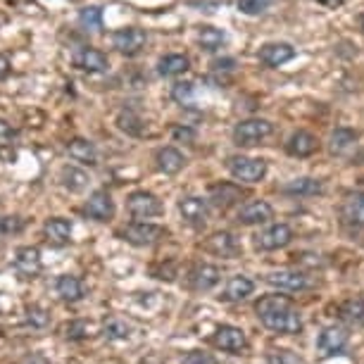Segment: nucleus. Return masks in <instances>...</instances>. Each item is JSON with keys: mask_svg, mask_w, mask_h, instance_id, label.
Instances as JSON below:
<instances>
[{"mask_svg": "<svg viewBox=\"0 0 364 364\" xmlns=\"http://www.w3.org/2000/svg\"><path fill=\"white\" fill-rule=\"evenodd\" d=\"M188 58L181 53H171V55H164V58L157 63V74L160 77H178V74L188 72Z\"/></svg>", "mask_w": 364, "mask_h": 364, "instance_id": "obj_28", "label": "nucleus"}, {"mask_svg": "<svg viewBox=\"0 0 364 364\" xmlns=\"http://www.w3.org/2000/svg\"><path fill=\"white\" fill-rule=\"evenodd\" d=\"M274 134V124L267 119H245L236 124L233 129V143L236 146H243V148H250V146H257L259 141L269 139Z\"/></svg>", "mask_w": 364, "mask_h": 364, "instance_id": "obj_3", "label": "nucleus"}, {"mask_svg": "<svg viewBox=\"0 0 364 364\" xmlns=\"http://www.w3.org/2000/svg\"><path fill=\"white\" fill-rule=\"evenodd\" d=\"M24 321H26V324H29L31 328H43V326H48V321H50V317H48V310H43V307L31 305V307H26Z\"/></svg>", "mask_w": 364, "mask_h": 364, "instance_id": "obj_36", "label": "nucleus"}, {"mask_svg": "<svg viewBox=\"0 0 364 364\" xmlns=\"http://www.w3.org/2000/svg\"><path fill=\"white\" fill-rule=\"evenodd\" d=\"M67 153H70L72 160L84 162V164H98V150L91 141L86 139H74L67 143Z\"/></svg>", "mask_w": 364, "mask_h": 364, "instance_id": "obj_27", "label": "nucleus"}, {"mask_svg": "<svg viewBox=\"0 0 364 364\" xmlns=\"http://www.w3.org/2000/svg\"><path fill=\"white\" fill-rule=\"evenodd\" d=\"M355 164H364V153H360V155H355Z\"/></svg>", "mask_w": 364, "mask_h": 364, "instance_id": "obj_46", "label": "nucleus"}, {"mask_svg": "<svg viewBox=\"0 0 364 364\" xmlns=\"http://www.w3.org/2000/svg\"><path fill=\"white\" fill-rule=\"evenodd\" d=\"M178 212H181V219L196 229L208 224V217H210V203L203 200L198 196H188L183 200H178Z\"/></svg>", "mask_w": 364, "mask_h": 364, "instance_id": "obj_8", "label": "nucleus"}, {"mask_svg": "<svg viewBox=\"0 0 364 364\" xmlns=\"http://www.w3.org/2000/svg\"><path fill=\"white\" fill-rule=\"evenodd\" d=\"M88 331H91V324H86V321H72L65 328L67 338H86V336H91Z\"/></svg>", "mask_w": 364, "mask_h": 364, "instance_id": "obj_41", "label": "nucleus"}, {"mask_svg": "<svg viewBox=\"0 0 364 364\" xmlns=\"http://www.w3.org/2000/svg\"><path fill=\"white\" fill-rule=\"evenodd\" d=\"M155 164H157V169L164 171V174H178V171L183 169V164H186V157L178 153L176 148L167 146L155 153Z\"/></svg>", "mask_w": 364, "mask_h": 364, "instance_id": "obj_24", "label": "nucleus"}, {"mask_svg": "<svg viewBox=\"0 0 364 364\" xmlns=\"http://www.w3.org/2000/svg\"><path fill=\"white\" fill-rule=\"evenodd\" d=\"M117 124H119L122 132H127V134H132V136H143V134H146V127H143V122L134 112H122L119 117H117Z\"/></svg>", "mask_w": 364, "mask_h": 364, "instance_id": "obj_34", "label": "nucleus"}, {"mask_svg": "<svg viewBox=\"0 0 364 364\" xmlns=\"http://www.w3.org/2000/svg\"><path fill=\"white\" fill-rule=\"evenodd\" d=\"M357 139H360V136H357V132H353V129H346V127L336 129L331 134V139H328V153L346 155L350 148H355Z\"/></svg>", "mask_w": 364, "mask_h": 364, "instance_id": "obj_29", "label": "nucleus"}, {"mask_svg": "<svg viewBox=\"0 0 364 364\" xmlns=\"http://www.w3.org/2000/svg\"><path fill=\"white\" fill-rule=\"evenodd\" d=\"M317 3H321V5H326V8H336V5H341L343 0H317Z\"/></svg>", "mask_w": 364, "mask_h": 364, "instance_id": "obj_45", "label": "nucleus"}, {"mask_svg": "<svg viewBox=\"0 0 364 364\" xmlns=\"http://www.w3.org/2000/svg\"><path fill=\"white\" fill-rule=\"evenodd\" d=\"M15 267L19 274H24V277H36L41 272V252L38 248H33V245H26V248H19L17 255H15Z\"/></svg>", "mask_w": 364, "mask_h": 364, "instance_id": "obj_23", "label": "nucleus"}, {"mask_svg": "<svg viewBox=\"0 0 364 364\" xmlns=\"http://www.w3.org/2000/svg\"><path fill=\"white\" fill-rule=\"evenodd\" d=\"M86 217L95 219V222H107V219L114 217V203H112V196L107 191H95V193L88 198L86 203Z\"/></svg>", "mask_w": 364, "mask_h": 364, "instance_id": "obj_15", "label": "nucleus"}, {"mask_svg": "<svg viewBox=\"0 0 364 364\" xmlns=\"http://www.w3.org/2000/svg\"><path fill=\"white\" fill-rule=\"evenodd\" d=\"M70 3H79V0H70Z\"/></svg>", "mask_w": 364, "mask_h": 364, "instance_id": "obj_47", "label": "nucleus"}, {"mask_svg": "<svg viewBox=\"0 0 364 364\" xmlns=\"http://www.w3.org/2000/svg\"><path fill=\"white\" fill-rule=\"evenodd\" d=\"M119 236L132 245H139V248H148V245H155L167 236V229L157 224H150V222H134L124 226L119 231Z\"/></svg>", "mask_w": 364, "mask_h": 364, "instance_id": "obj_4", "label": "nucleus"}, {"mask_svg": "<svg viewBox=\"0 0 364 364\" xmlns=\"http://www.w3.org/2000/svg\"><path fill=\"white\" fill-rule=\"evenodd\" d=\"M274 217V208L267 200H250L238 210L236 222L243 226H255V224H267Z\"/></svg>", "mask_w": 364, "mask_h": 364, "instance_id": "obj_11", "label": "nucleus"}, {"mask_svg": "<svg viewBox=\"0 0 364 364\" xmlns=\"http://www.w3.org/2000/svg\"><path fill=\"white\" fill-rule=\"evenodd\" d=\"M348 341H350V333L343 326H326L324 331L319 333L317 348L324 355H338L348 348Z\"/></svg>", "mask_w": 364, "mask_h": 364, "instance_id": "obj_12", "label": "nucleus"}, {"mask_svg": "<svg viewBox=\"0 0 364 364\" xmlns=\"http://www.w3.org/2000/svg\"><path fill=\"white\" fill-rule=\"evenodd\" d=\"M174 139H176V141L193 143V141H196V134H193V129H188V127H176V129H174Z\"/></svg>", "mask_w": 364, "mask_h": 364, "instance_id": "obj_43", "label": "nucleus"}, {"mask_svg": "<svg viewBox=\"0 0 364 364\" xmlns=\"http://www.w3.org/2000/svg\"><path fill=\"white\" fill-rule=\"evenodd\" d=\"M219 281H222V272L215 264H196L188 272V286L193 291H212Z\"/></svg>", "mask_w": 364, "mask_h": 364, "instance_id": "obj_13", "label": "nucleus"}, {"mask_svg": "<svg viewBox=\"0 0 364 364\" xmlns=\"http://www.w3.org/2000/svg\"><path fill=\"white\" fill-rule=\"evenodd\" d=\"M295 58V48L291 43H267L259 48V63L267 67H279Z\"/></svg>", "mask_w": 364, "mask_h": 364, "instance_id": "obj_18", "label": "nucleus"}, {"mask_svg": "<svg viewBox=\"0 0 364 364\" xmlns=\"http://www.w3.org/2000/svg\"><path fill=\"white\" fill-rule=\"evenodd\" d=\"M245 196V191L236 186V183H217L210 191V203L215 205L217 210H229L231 205H236L240 198Z\"/></svg>", "mask_w": 364, "mask_h": 364, "instance_id": "obj_17", "label": "nucleus"}, {"mask_svg": "<svg viewBox=\"0 0 364 364\" xmlns=\"http://www.w3.org/2000/svg\"><path fill=\"white\" fill-rule=\"evenodd\" d=\"M255 291V284H252V279L243 277V274H236V277L229 279V284H226L224 293H222V300L226 302H240L245 300L248 295H252Z\"/></svg>", "mask_w": 364, "mask_h": 364, "instance_id": "obj_21", "label": "nucleus"}, {"mask_svg": "<svg viewBox=\"0 0 364 364\" xmlns=\"http://www.w3.org/2000/svg\"><path fill=\"white\" fill-rule=\"evenodd\" d=\"M24 222L19 217H0V236H10V233L22 231Z\"/></svg>", "mask_w": 364, "mask_h": 364, "instance_id": "obj_40", "label": "nucleus"}, {"mask_svg": "<svg viewBox=\"0 0 364 364\" xmlns=\"http://www.w3.org/2000/svg\"><path fill=\"white\" fill-rule=\"evenodd\" d=\"M257 319L274 333L293 336L302 331V317L295 305L284 295H264L255 305Z\"/></svg>", "mask_w": 364, "mask_h": 364, "instance_id": "obj_1", "label": "nucleus"}, {"mask_svg": "<svg viewBox=\"0 0 364 364\" xmlns=\"http://www.w3.org/2000/svg\"><path fill=\"white\" fill-rule=\"evenodd\" d=\"M43 231H46V238L50 240L53 245H67L72 238V222L63 217H53L46 222Z\"/></svg>", "mask_w": 364, "mask_h": 364, "instance_id": "obj_25", "label": "nucleus"}, {"mask_svg": "<svg viewBox=\"0 0 364 364\" xmlns=\"http://www.w3.org/2000/svg\"><path fill=\"white\" fill-rule=\"evenodd\" d=\"M193 91H196L193 84H174V88H171V98L176 102H181V105H188V102L193 100Z\"/></svg>", "mask_w": 364, "mask_h": 364, "instance_id": "obj_39", "label": "nucleus"}, {"mask_svg": "<svg viewBox=\"0 0 364 364\" xmlns=\"http://www.w3.org/2000/svg\"><path fill=\"white\" fill-rule=\"evenodd\" d=\"M79 24L84 26V29H88V31H98L100 26H102V10L95 8V5H91V8H86V10H81Z\"/></svg>", "mask_w": 364, "mask_h": 364, "instance_id": "obj_35", "label": "nucleus"}, {"mask_svg": "<svg viewBox=\"0 0 364 364\" xmlns=\"http://www.w3.org/2000/svg\"><path fill=\"white\" fill-rule=\"evenodd\" d=\"M127 208L129 212H132V217L134 219H153V217H160L164 208H162V203L157 200V196L153 193H146V191H136V193L129 196V200H127Z\"/></svg>", "mask_w": 364, "mask_h": 364, "instance_id": "obj_6", "label": "nucleus"}, {"mask_svg": "<svg viewBox=\"0 0 364 364\" xmlns=\"http://www.w3.org/2000/svg\"><path fill=\"white\" fill-rule=\"evenodd\" d=\"M362 26H364V15H362Z\"/></svg>", "mask_w": 364, "mask_h": 364, "instance_id": "obj_48", "label": "nucleus"}, {"mask_svg": "<svg viewBox=\"0 0 364 364\" xmlns=\"http://www.w3.org/2000/svg\"><path fill=\"white\" fill-rule=\"evenodd\" d=\"M267 284L277 286L279 291L298 293V291H305V288H310V279H307V274H302L298 269H281V272L267 274Z\"/></svg>", "mask_w": 364, "mask_h": 364, "instance_id": "obj_10", "label": "nucleus"}, {"mask_svg": "<svg viewBox=\"0 0 364 364\" xmlns=\"http://www.w3.org/2000/svg\"><path fill=\"white\" fill-rule=\"evenodd\" d=\"M341 219L348 226H364V191L350 193L341 205Z\"/></svg>", "mask_w": 364, "mask_h": 364, "instance_id": "obj_19", "label": "nucleus"}, {"mask_svg": "<svg viewBox=\"0 0 364 364\" xmlns=\"http://www.w3.org/2000/svg\"><path fill=\"white\" fill-rule=\"evenodd\" d=\"M341 319L353 326H364V295L362 298H353V300L343 302Z\"/></svg>", "mask_w": 364, "mask_h": 364, "instance_id": "obj_31", "label": "nucleus"}, {"mask_svg": "<svg viewBox=\"0 0 364 364\" xmlns=\"http://www.w3.org/2000/svg\"><path fill=\"white\" fill-rule=\"evenodd\" d=\"M102 333H105L107 338H112V341H127L129 336L134 333V326L129 324L127 319L109 317V319L105 321V326H102Z\"/></svg>", "mask_w": 364, "mask_h": 364, "instance_id": "obj_32", "label": "nucleus"}, {"mask_svg": "<svg viewBox=\"0 0 364 364\" xmlns=\"http://www.w3.org/2000/svg\"><path fill=\"white\" fill-rule=\"evenodd\" d=\"M10 70H12L10 58H8V55H3V53H0V79H5V77H8Z\"/></svg>", "mask_w": 364, "mask_h": 364, "instance_id": "obj_44", "label": "nucleus"}, {"mask_svg": "<svg viewBox=\"0 0 364 364\" xmlns=\"http://www.w3.org/2000/svg\"><path fill=\"white\" fill-rule=\"evenodd\" d=\"M112 43L119 53L124 55H139L148 43V33L139 29V26H127L112 33Z\"/></svg>", "mask_w": 364, "mask_h": 364, "instance_id": "obj_7", "label": "nucleus"}, {"mask_svg": "<svg viewBox=\"0 0 364 364\" xmlns=\"http://www.w3.org/2000/svg\"><path fill=\"white\" fill-rule=\"evenodd\" d=\"M272 5V0H238V10L243 15H259Z\"/></svg>", "mask_w": 364, "mask_h": 364, "instance_id": "obj_38", "label": "nucleus"}, {"mask_svg": "<svg viewBox=\"0 0 364 364\" xmlns=\"http://www.w3.org/2000/svg\"><path fill=\"white\" fill-rule=\"evenodd\" d=\"M226 169L231 171L233 178L245 183H257L262 181L267 174V162L257 160V157H243V155H233L226 160Z\"/></svg>", "mask_w": 364, "mask_h": 364, "instance_id": "obj_2", "label": "nucleus"}, {"mask_svg": "<svg viewBox=\"0 0 364 364\" xmlns=\"http://www.w3.org/2000/svg\"><path fill=\"white\" fill-rule=\"evenodd\" d=\"M215 346L219 350H224V353H231V355H240L245 348H248V338H245V333L240 331L238 326H219L215 331Z\"/></svg>", "mask_w": 364, "mask_h": 364, "instance_id": "obj_9", "label": "nucleus"}, {"mask_svg": "<svg viewBox=\"0 0 364 364\" xmlns=\"http://www.w3.org/2000/svg\"><path fill=\"white\" fill-rule=\"evenodd\" d=\"M183 364H217V360L208 353H191L186 360H183Z\"/></svg>", "mask_w": 364, "mask_h": 364, "instance_id": "obj_42", "label": "nucleus"}, {"mask_svg": "<svg viewBox=\"0 0 364 364\" xmlns=\"http://www.w3.org/2000/svg\"><path fill=\"white\" fill-rule=\"evenodd\" d=\"M264 364H305V362L295 353H291V350H274V353L267 355Z\"/></svg>", "mask_w": 364, "mask_h": 364, "instance_id": "obj_37", "label": "nucleus"}, {"mask_svg": "<svg viewBox=\"0 0 364 364\" xmlns=\"http://www.w3.org/2000/svg\"><path fill=\"white\" fill-rule=\"evenodd\" d=\"M226 41V33L222 29H217V26H203L200 31H198V43H200L205 50H217V48H222Z\"/></svg>", "mask_w": 364, "mask_h": 364, "instance_id": "obj_33", "label": "nucleus"}, {"mask_svg": "<svg viewBox=\"0 0 364 364\" xmlns=\"http://www.w3.org/2000/svg\"><path fill=\"white\" fill-rule=\"evenodd\" d=\"M74 65L79 67V70H84L88 74H98V72H105L109 63H107V55L95 50V48H79L77 53H74Z\"/></svg>", "mask_w": 364, "mask_h": 364, "instance_id": "obj_16", "label": "nucleus"}, {"mask_svg": "<svg viewBox=\"0 0 364 364\" xmlns=\"http://www.w3.org/2000/svg\"><path fill=\"white\" fill-rule=\"evenodd\" d=\"M281 191L288 196H319L324 186H321L319 178H312V176H298L293 181H288L286 186H281Z\"/></svg>", "mask_w": 364, "mask_h": 364, "instance_id": "obj_26", "label": "nucleus"}, {"mask_svg": "<svg viewBox=\"0 0 364 364\" xmlns=\"http://www.w3.org/2000/svg\"><path fill=\"white\" fill-rule=\"evenodd\" d=\"M55 291H58L60 298L67 300V302H79L86 295V286L79 277L65 274V277H60L58 281H55Z\"/></svg>", "mask_w": 364, "mask_h": 364, "instance_id": "obj_22", "label": "nucleus"}, {"mask_svg": "<svg viewBox=\"0 0 364 364\" xmlns=\"http://www.w3.org/2000/svg\"><path fill=\"white\" fill-rule=\"evenodd\" d=\"M205 248H208L210 252H215L217 257H226V259L238 257L240 250H243L238 243V238L233 236L231 231H219V233H215V236H210V240L205 243Z\"/></svg>", "mask_w": 364, "mask_h": 364, "instance_id": "obj_14", "label": "nucleus"}, {"mask_svg": "<svg viewBox=\"0 0 364 364\" xmlns=\"http://www.w3.org/2000/svg\"><path fill=\"white\" fill-rule=\"evenodd\" d=\"M252 238H255L252 243H255L257 250L272 252V250L286 248V245L291 243V240H293V229L288 224H272V226H267V229L257 231Z\"/></svg>", "mask_w": 364, "mask_h": 364, "instance_id": "obj_5", "label": "nucleus"}, {"mask_svg": "<svg viewBox=\"0 0 364 364\" xmlns=\"http://www.w3.org/2000/svg\"><path fill=\"white\" fill-rule=\"evenodd\" d=\"M319 141L307 132H295L291 139L286 141V153L293 157H310L317 153Z\"/></svg>", "mask_w": 364, "mask_h": 364, "instance_id": "obj_20", "label": "nucleus"}, {"mask_svg": "<svg viewBox=\"0 0 364 364\" xmlns=\"http://www.w3.org/2000/svg\"><path fill=\"white\" fill-rule=\"evenodd\" d=\"M60 181H63V186L70 191V193H81V191L88 188L91 178H88L86 171L79 167H63V171H60Z\"/></svg>", "mask_w": 364, "mask_h": 364, "instance_id": "obj_30", "label": "nucleus"}]
</instances>
